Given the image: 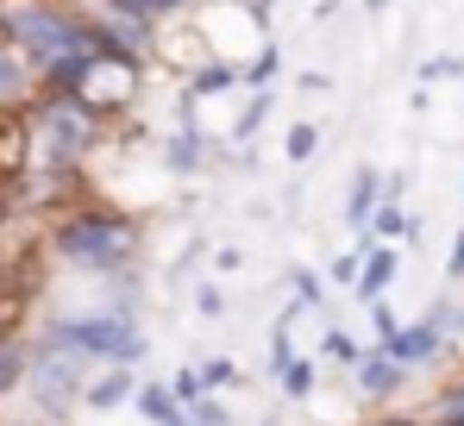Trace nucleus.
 Returning a JSON list of instances; mask_svg holds the SVG:
<instances>
[{"label":"nucleus","mask_w":464,"mask_h":426,"mask_svg":"<svg viewBox=\"0 0 464 426\" xmlns=\"http://www.w3.org/2000/svg\"><path fill=\"white\" fill-rule=\"evenodd\" d=\"M427 352H433V326H414V333H401V339L389 345V357H395V363H420Z\"/></svg>","instance_id":"6e6552de"},{"label":"nucleus","mask_w":464,"mask_h":426,"mask_svg":"<svg viewBox=\"0 0 464 426\" xmlns=\"http://www.w3.org/2000/svg\"><path fill=\"white\" fill-rule=\"evenodd\" d=\"M232 82H238V70H232V63H208V70H195L188 94H220V88H232Z\"/></svg>","instance_id":"1a4fd4ad"},{"label":"nucleus","mask_w":464,"mask_h":426,"mask_svg":"<svg viewBox=\"0 0 464 426\" xmlns=\"http://www.w3.org/2000/svg\"><path fill=\"white\" fill-rule=\"evenodd\" d=\"M371 195H377V176H358V182H352V208H345L352 226H358V219H371Z\"/></svg>","instance_id":"9b49d317"},{"label":"nucleus","mask_w":464,"mask_h":426,"mask_svg":"<svg viewBox=\"0 0 464 426\" xmlns=\"http://www.w3.org/2000/svg\"><path fill=\"white\" fill-rule=\"evenodd\" d=\"M32 82H38V70H32V63L0 38V101H25V94H32Z\"/></svg>","instance_id":"39448f33"},{"label":"nucleus","mask_w":464,"mask_h":426,"mask_svg":"<svg viewBox=\"0 0 464 426\" xmlns=\"http://www.w3.org/2000/svg\"><path fill=\"white\" fill-rule=\"evenodd\" d=\"M0 38L32 63V70H57L63 57H82L88 44H94V32H88V19L76 13V0H32V6H13V13H0Z\"/></svg>","instance_id":"f03ea898"},{"label":"nucleus","mask_w":464,"mask_h":426,"mask_svg":"<svg viewBox=\"0 0 464 426\" xmlns=\"http://www.w3.org/2000/svg\"><path fill=\"white\" fill-rule=\"evenodd\" d=\"M389 270H395V257H389V251H371V264H364V276H358V288H364V295H377V288L389 283Z\"/></svg>","instance_id":"9d476101"},{"label":"nucleus","mask_w":464,"mask_h":426,"mask_svg":"<svg viewBox=\"0 0 464 426\" xmlns=\"http://www.w3.org/2000/svg\"><path fill=\"white\" fill-rule=\"evenodd\" d=\"M452 270H464V238H459V257H452Z\"/></svg>","instance_id":"4be33fe9"},{"label":"nucleus","mask_w":464,"mask_h":426,"mask_svg":"<svg viewBox=\"0 0 464 426\" xmlns=\"http://www.w3.org/2000/svg\"><path fill=\"white\" fill-rule=\"evenodd\" d=\"M126 395H132V382H126V376H107V382H94V389H88V402H94V408H113V402H126Z\"/></svg>","instance_id":"ddd939ff"},{"label":"nucleus","mask_w":464,"mask_h":426,"mask_svg":"<svg viewBox=\"0 0 464 426\" xmlns=\"http://www.w3.org/2000/svg\"><path fill=\"white\" fill-rule=\"evenodd\" d=\"M70 389H76V357H63V363H38V395H44V408H57Z\"/></svg>","instance_id":"0eeeda50"},{"label":"nucleus","mask_w":464,"mask_h":426,"mask_svg":"<svg viewBox=\"0 0 464 426\" xmlns=\"http://www.w3.org/2000/svg\"><path fill=\"white\" fill-rule=\"evenodd\" d=\"M19 376H25V352H19V345H6V339H0V389H13V382H19Z\"/></svg>","instance_id":"2eb2a0df"},{"label":"nucleus","mask_w":464,"mask_h":426,"mask_svg":"<svg viewBox=\"0 0 464 426\" xmlns=\"http://www.w3.org/2000/svg\"><path fill=\"white\" fill-rule=\"evenodd\" d=\"M51 339L63 345V352L76 357H113V363H132V357L145 352V339L120 320V314H88V320H57L51 326Z\"/></svg>","instance_id":"20e7f679"},{"label":"nucleus","mask_w":464,"mask_h":426,"mask_svg":"<svg viewBox=\"0 0 464 426\" xmlns=\"http://www.w3.org/2000/svg\"><path fill=\"white\" fill-rule=\"evenodd\" d=\"M44 82H51V94H70L76 107H88V113H120V107H132L145 70H139L132 51L94 38L82 57H63L57 70H44Z\"/></svg>","instance_id":"f257e3e1"},{"label":"nucleus","mask_w":464,"mask_h":426,"mask_svg":"<svg viewBox=\"0 0 464 426\" xmlns=\"http://www.w3.org/2000/svg\"><path fill=\"white\" fill-rule=\"evenodd\" d=\"M389 357V352H383ZM395 370H401V363H395V357H389V363H364V370H358V382H364V389H371V395H383L389 382H395Z\"/></svg>","instance_id":"f8f14e48"},{"label":"nucleus","mask_w":464,"mask_h":426,"mask_svg":"<svg viewBox=\"0 0 464 426\" xmlns=\"http://www.w3.org/2000/svg\"><path fill=\"white\" fill-rule=\"evenodd\" d=\"M132 13H145V19H163V13H176V6H188V0H126Z\"/></svg>","instance_id":"a211bd4d"},{"label":"nucleus","mask_w":464,"mask_h":426,"mask_svg":"<svg viewBox=\"0 0 464 426\" xmlns=\"http://www.w3.org/2000/svg\"><path fill=\"white\" fill-rule=\"evenodd\" d=\"M195 421H201V426H227V414H220L214 402H195Z\"/></svg>","instance_id":"412c9836"},{"label":"nucleus","mask_w":464,"mask_h":426,"mask_svg":"<svg viewBox=\"0 0 464 426\" xmlns=\"http://www.w3.org/2000/svg\"><path fill=\"white\" fill-rule=\"evenodd\" d=\"M169 150H176V157H169V163H176V169H195V139H188V132H182V139L169 144Z\"/></svg>","instance_id":"aec40b11"},{"label":"nucleus","mask_w":464,"mask_h":426,"mask_svg":"<svg viewBox=\"0 0 464 426\" xmlns=\"http://www.w3.org/2000/svg\"><path fill=\"white\" fill-rule=\"evenodd\" d=\"M283 382H289V395H308V389H314V370H308V363H283Z\"/></svg>","instance_id":"f3484780"},{"label":"nucleus","mask_w":464,"mask_h":426,"mask_svg":"<svg viewBox=\"0 0 464 426\" xmlns=\"http://www.w3.org/2000/svg\"><path fill=\"white\" fill-rule=\"evenodd\" d=\"M440 426H464V389H446V402H440Z\"/></svg>","instance_id":"dca6fc26"},{"label":"nucleus","mask_w":464,"mask_h":426,"mask_svg":"<svg viewBox=\"0 0 464 426\" xmlns=\"http://www.w3.org/2000/svg\"><path fill=\"white\" fill-rule=\"evenodd\" d=\"M139 414L157 421V426H188V421H182V408H176V389H163V382L139 389Z\"/></svg>","instance_id":"423d86ee"},{"label":"nucleus","mask_w":464,"mask_h":426,"mask_svg":"<svg viewBox=\"0 0 464 426\" xmlns=\"http://www.w3.org/2000/svg\"><path fill=\"white\" fill-rule=\"evenodd\" d=\"M132 245H139V226L126 213H82L57 232V251L82 270H120L132 257Z\"/></svg>","instance_id":"7ed1b4c3"},{"label":"nucleus","mask_w":464,"mask_h":426,"mask_svg":"<svg viewBox=\"0 0 464 426\" xmlns=\"http://www.w3.org/2000/svg\"><path fill=\"white\" fill-rule=\"evenodd\" d=\"M270 75H276V51H264V57H257V63L245 70V82H251V88H264Z\"/></svg>","instance_id":"6ab92c4d"},{"label":"nucleus","mask_w":464,"mask_h":426,"mask_svg":"<svg viewBox=\"0 0 464 426\" xmlns=\"http://www.w3.org/2000/svg\"><path fill=\"white\" fill-rule=\"evenodd\" d=\"M383 426H408V421H383Z\"/></svg>","instance_id":"5701e85b"},{"label":"nucleus","mask_w":464,"mask_h":426,"mask_svg":"<svg viewBox=\"0 0 464 426\" xmlns=\"http://www.w3.org/2000/svg\"><path fill=\"white\" fill-rule=\"evenodd\" d=\"M314 150H320V132L314 126H289V163H308Z\"/></svg>","instance_id":"4468645a"}]
</instances>
